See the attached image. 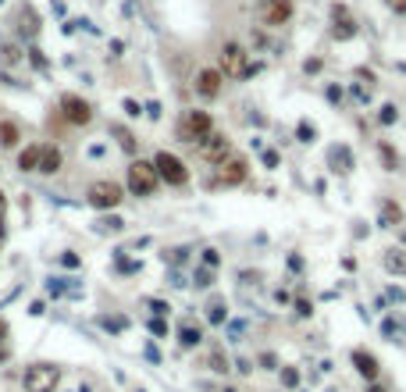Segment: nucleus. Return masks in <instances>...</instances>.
<instances>
[{
    "instance_id": "f257e3e1",
    "label": "nucleus",
    "mask_w": 406,
    "mask_h": 392,
    "mask_svg": "<svg viewBox=\"0 0 406 392\" xmlns=\"http://www.w3.org/2000/svg\"><path fill=\"white\" fill-rule=\"evenodd\" d=\"M61 378L64 371L50 360H36L26 367V375H21V385H26V392H57L61 389Z\"/></svg>"
},
{
    "instance_id": "f03ea898",
    "label": "nucleus",
    "mask_w": 406,
    "mask_h": 392,
    "mask_svg": "<svg viewBox=\"0 0 406 392\" xmlns=\"http://www.w3.org/2000/svg\"><path fill=\"white\" fill-rule=\"evenodd\" d=\"M125 182H128V193H132V196H154L157 185H161L157 164H154V161H143V157L132 161V164H128Z\"/></svg>"
},
{
    "instance_id": "7ed1b4c3",
    "label": "nucleus",
    "mask_w": 406,
    "mask_h": 392,
    "mask_svg": "<svg viewBox=\"0 0 406 392\" xmlns=\"http://www.w3.org/2000/svg\"><path fill=\"white\" fill-rule=\"evenodd\" d=\"M256 72H261V65H250V54L235 43V39H228L221 47V75L225 79H250Z\"/></svg>"
},
{
    "instance_id": "20e7f679",
    "label": "nucleus",
    "mask_w": 406,
    "mask_h": 392,
    "mask_svg": "<svg viewBox=\"0 0 406 392\" xmlns=\"http://www.w3.org/2000/svg\"><path fill=\"white\" fill-rule=\"evenodd\" d=\"M214 132V121H210V114L207 111H182V118H179V129H175V136L182 139V143H192V147H196V143L203 139V136H210Z\"/></svg>"
},
{
    "instance_id": "39448f33",
    "label": "nucleus",
    "mask_w": 406,
    "mask_h": 392,
    "mask_svg": "<svg viewBox=\"0 0 406 392\" xmlns=\"http://www.w3.org/2000/svg\"><path fill=\"white\" fill-rule=\"evenodd\" d=\"M121 200H125L121 185H118V182H111V178H100V182H93V185H90V193H85V203H90V207H97V211H114Z\"/></svg>"
},
{
    "instance_id": "423d86ee",
    "label": "nucleus",
    "mask_w": 406,
    "mask_h": 392,
    "mask_svg": "<svg viewBox=\"0 0 406 392\" xmlns=\"http://www.w3.org/2000/svg\"><path fill=\"white\" fill-rule=\"evenodd\" d=\"M196 154H200L207 164H221V161L232 157V139H228L225 132H210V136H203V139L196 143Z\"/></svg>"
},
{
    "instance_id": "0eeeda50",
    "label": "nucleus",
    "mask_w": 406,
    "mask_h": 392,
    "mask_svg": "<svg viewBox=\"0 0 406 392\" xmlns=\"http://www.w3.org/2000/svg\"><path fill=\"white\" fill-rule=\"evenodd\" d=\"M154 164H157L161 182H168V185H185V182H189V168H185V164H182L175 154L161 150V154L154 157Z\"/></svg>"
},
{
    "instance_id": "6e6552de",
    "label": "nucleus",
    "mask_w": 406,
    "mask_h": 392,
    "mask_svg": "<svg viewBox=\"0 0 406 392\" xmlns=\"http://www.w3.org/2000/svg\"><path fill=\"white\" fill-rule=\"evenodd\" d=\"M61 114L72 121V125H90L93 121V107L85 104L82 96H75V93H64L61 96Z\"/></svg>"
},
{
    "instance_id": "1a4fd4ad",
    "label": "nucleus",
    "mask_w": 406,
    "mask_h": 392,
    "mask_svg": "<svg viewBox=\"0 0 406 392\" xmlns=\"http://www.w3.org/2000/svg\"><path fill=\"white\" fill-rule=\"evenodd\" d=\"M349 364H353V371L360 378H367V382H378L381 378V364H378V357L371 353V349H349Z\"/></svg>"
},
{
    "instance_id": "9d476101",
    "label": "nucleus",
    "mask_w": 406,
    "mask_h": 392,
    "mask_svg": "<svg viewBox=\"0 0 406 392\" xmlns=\"http://www.w3.org/2000/svg\"><path fill=\"white\" fill-rule=\"evenodd\" d=\"M246 175H250L246 157H228L218 164V185H243Z\"/></svg>"
},
{
    "instance_id": "9b49d317",
    "label": "nucleus",
    "mask_w": 406,
    "mask_h": 392,
    "mask_svg": "<svg viewBox=\"0 0 406 392\" xmlns=\"http://www.w3.org/2000/svg\"><path fill=\"white\" fill-rule=\"evenodd\" d=\"M221 82H225L221 68H200V72H196V93H200L203 100H214V96L221 93Z\"/></svg>"
},
{
    "instance_id": "f8f14e48",
    "label": "nucleus",
    "mask_w": 406,
    "mask_h": 392,
    "mask_svg": "<svg viewBox=\"0 0 406 392\" xmlns=\"http://www.w3.org/2000/svg\"><path fill=\"white\" fill-rule=\"evenodd\" d=\"M292 0H264V11H261V18H264V25H285L289 18H292Z\"/></svg>"
},
{
    "instance_id": "ddd939ff",
    "label": "nucleus",
    "mask_w": 406,
    "mask_h": 392,
    "mask_svg": "<svg viewBox=\"0 0 406 392\" xmlns=\"http://www.w3.org/2000/svg\"><path fill=\"white\" fill-rule=\"evenodd\" d=\"M332 22H335V29H332L335 39H349V36H356L353 11H349L346 4H332Z\"/></svg>"
},
{
    "instance_id": "4468645a",
    "label": "nucleus",
    "mask_w": 406,
    "mask_h": 392,
    "mask_svg": "<svg viewBox=\"0 0 406 392\" xmlns=\"http://www.w3.org/2000/svg\"><path fill=\"white\" fill-rule=\"evenodd\" d=\"M381 267L392 278H403L406 275V246H389V250H381Z\"/></svg>"
},
{
    "instance_id": "2eb2a0df",
    "label": "nucleus",
    "mask_w": 406,
    "mask_h": 392,
    "mask_svg": "<svg viewBox=\"0 0 406 392\" xmlns=\"http://www.w3.org/2000/svg\"><path fill=\"white\" fill-rule=\"evenodd\" d=\"M14 29H18V36H29V39L39 32V18H36L32 4H21V8H18V14H14Z\"/></svg>"
},
{
    "instance_id": "dca6fc26",
    "label": "nucleus",
    "mask_w": 406,
    "mask_h": 392,
    "mask_svg": "<svg viewBox=\"0 0 406 392\" xmlns=\"http://www.w3.org/2000/svg\"><path fill=\"white\" fill-rule=\"evenodd\" d=\"M200 342H203V328L196 321H182L179 324V346L182 349H196Z\"/></svg>"
},
{
    "instance_id": "f3484780",
    "label": "nucleus",
    "mask_w": 406,
    "mask_h": 392,
    "mask_svg": "<svg viewBox=\"0 0 406 392\" xmlns=\"http://www.w3.org/2000/svg\"><path fill=\"white\" fill-rule=\"evenodd\" d=\"M328 164H332V172L349 175V172H353V150H349V147H332V150H328Z\"/></svg>"
},
{
    "instance_id": "a211bd4d",
    "label": "nucleus",
    "mask_w": 406,
    "mask_h": 392,
    "mask_svg": "<svg viewBox=\"0 0 406 392\" xmlns=\"http://www.w3.org/2000/svg\"><path fill=\"white\" fill-rule=\"evenodd\" d=\"M378 225L381 229H396V225H403V207L396 200H385L378 207Z\"/></svg>"
},
{
    "instance_id": "6ab92c4d",
    "label": "nucleus",
    "mask_w": 406,
    "mask_h": 392,
    "mask_svg": "<svg viewBox=\"0 0 406 392\" xmlns=\"http://www.w3.org/2000/svg\"><path fill=\"white\" fill-rule=\"evenodd\" d=\"M61 164H64V154H61L57 147H43V157H39V172H43V175L61 172Z\"/></svg>"
},
{
    "instance_id": "aec40b11",
    "label": "nucleus",
    "mask_w": 406,
    "mask_h": 392,
    "mask_svg": "<svg viewBox=\"0 0 406 392\" xmlns=\"http://www.w3.org/2000/svg\"><path fill=\"white\" fill-rule=\"evenodd\" d=\"M39 157H43V147H26L18 154V168L21 172H39Z\"/></svg>"
},
{
    "instance_id": "412c9836",
    "label": "nucleus",
    "mask_w": 406,
    "mask_h": 392,
    "mask_svg": "<svg viewBox=\"0 0 406 392\" xmlns=\"http://www.w3.org/2000/svg\"><path fill=\"white\" fill-rule=\"evenodd\" d=\"M378 157L385 161V172H399V154H396V150H392L385 139L378 143Z\"/></svg>"
},
{
    "instance_id": "4be33fe9",
    "label": "nucleus",
    "mask_w": 406,
    "mask_h": 392,
    "mask_svg": "<svg viewBox=\"0 0 406 392\" xmlns=\"http://www.w3.org/2000/svg\"><path fill=\"white\" fill-rule=\"evenodd\" d=\"M21 136H18V125L14 121H0V147H14Z\"/></svg>"
},
{
    "instance_id": "5701e85b",
    "label": "nucleus",
    "mask_w": 406,
    "mask_h": 392,
    "mask_svg": "<svg viewBox=\"0 0 406 392\" xmlns=\"http://www.w3.org/2000/svg\"><path fill=\"white\" fill-rule=\"evenodd\" d=\"M207 321H210V324H225V321H228V307H225L221 300H214V303L207 307Z\"/></svg>"
},
{
    "instance_id": "b1692460",
    "label": "nucleus",
    "mask_w": 406,
    "mask_h": 392,
    "mask_svg": "<svg viewBox=\"0 0 406 392\" xmlns=\"http://www.w3.org/2000/svg\"><path fill=\"white\" fill-rule=\"evenodd\" d=\"M18 61H21V50H18L14 43H4V47H0V65H4V68H14Z\"/></svg>"
},
{
    "instance_id": "393cba45",
    "label": "nucleus",
    "mask_w": 406,
    "mask_h": 392,
    "mask_svg": "<svg viewBox=\"0 0 406 392\" xmlns=\"http://www.w3.org/2000/svg\"><path fill=\"white\" fill-rule=\"evenodd\" d=\"M111 132L118 136V143H121V150H125V154H136V139H132V132H128V129H121V125H114Z\"/></svg>"
},
{
    "instance_id": "a878e982",
    "label": "nucleus",
    "mask_w": 406,
    "mask_h": 392,
    "mask_svg": "<svg viewBox=\"0 0 406 392\" xmlns=\"http://www.w3.org/2000/svg\"><path fill=\"white\" fill-rule=\"evenodd\" d=\"M192 282H196V289H210L214 285V267H196V275H192Z\"/></svg>"
},
{
    "instance_id": "bb28decb",
    "label": "nucleus",
    "mask_w": 406,
    "mask_h": 392,
    "mask_svg": "<svg viewBox=\"0 0 406 392\" xmlns=\"http://www.w3.org/2000/svg\"><path fill=\"white\" fill-rule=\"evenodd\" d=\"M100 328H103V332H125L128 321L125 318H100Z\"/></svg>"
},
{
    "instance_id": "cd10ccee",
    "label": "nucleus",
    "mask_w": 406,
    "mask_h": 392,
    "mask_svg": "<svg viewBox=\"0 0 406 392\" xmlns=\"http://www.w3.org/2000/svg\"><path fill=\"white\" fill-rule=\"evenodd\" d=\"M210 371H218V375H225V371H228V360H225L221 349H214V353H210Z\"/></svg>"
},
{
    "instance_id": "c85d7f7f",
    "label": "nucleus",
    "mask_w": 406,
    "mask_h": 392,
    "mask_svg": "<svg viewBox=\"0 0 406 392\" xmlns=\"http://www.w3.org/2000/svg\"><path fill=\"white\" fill-rule=\"evenodd\" d=\"M292 307H296V314H299V318H310V314H314V303H310L307 296H296Z\"/></svg>"
},
{
    "instance_id": "c756f323",
    "label": "nucleus",
    "mask_w": 406,
    "mask_h": 392,
    "mask_svg": "<svg viewBox=\"0 0 406 392\" xmlns=\"http://www.w3.org/2000/svg\"><path fill=\"white\" fill-rule=\"evenodd\" d=\"M282 385L285 389H296L299 385V371L296 367H282Z\"/></svg>"
},
{
    "instance_id": "7c9ffc66",
    "label": "nucleus",
    "mask_w": 406,
    "mask_h": 392,
    "mask_svg": "<svg viewBox=\"0 0 406 392\" xmlns=\"http://www.w3.org/2000/svg\"><path fill=\"white\" fill-rule=\"evenodd\" d=\"M396 118H399V114H396V104H385V107L378 111V121H381V125H392Z\"/></svg>"
},
{
    "instance_id": "2f4dec72",
    "label": "nucleus",
    "mask_w": 406,
    "mask_h": 392,
    "mask_svg": "<svg viewBox=\"0 0 406 392\" xmlns=\"http://www.w3.org/2000/svg\"><path fill=\"white\" fill-rule=\"evenodd\" d=\"M296 136H299V143H314V125H310V121H299Z\"/></svg>"
},
{
    "instance_id": "473e14b6",
    "label": "nucleus",
    "mask_w": 406,
    "mask_h": 392,
    "mask_svg": "<svg viewBox=\"0 0 406 392\" xmlns=\"http://www.w3.org/2000/svg\"><path fill=\"white\" fill-rule=\"evenodd\" d=\"M150 332H154L157 339H164L168 336V321L164 318H150Z\"/></svg>"
},
{
    "instance_id": "72a5a7b5",
    "label": "nucleus",
    "mask_w": 406,
    "mask_h": 392,
    "mask_svg": "<svg viewBox=\"0 0 406 392\" xmlns=\"http://www.w3.org/2000/svg\"><path fill=\"white\" fill-rule=\"evenodd\" d=\"M146 307H150V311H154V318H164V314L171 311V307H168L164 300H146Z\"/></svg>"
},
{
    "instance_id": "f704fd0d",
    "label": "nucleus",
    "mask_w": 406,
    "mask_h": 392,
    "mask_svg": "<svg viewBox=\"0 0 406 392\" xmlns=\"http://www.w3.org/2000/svg\"><path fill=\"white\" fill-rule=\"evenodd\" d=\"M349 96L356 100V104H367V100H371V90H367V86H353Z\"/></svg>"
},
{
    "instance_id": "c9c22d12",
    "label": "nucleus",
    "mask_w": 406,
    "mask_h": 392,
    "mask_svg": "<svg viewBox=\"0 0 406 392\" xmlns=\"http://www.w3.org/2000/svg\"><path fill=\"white\" fill-rule=\"evenodd\" d=\"M29 57H32V65H36L39 72H47V57H43V50H36V47H32V50H29Z\"/></svg>"
},
{
    "instance_id": "e433bc0d",
    "label": "nucleus",
    "mask_w": 406,
    "mask_h": 392,
    "mask_svg": "<svg viewBox=\"0 0 406 392\" xmlns=\"http://www.w3.org/2000/svg\"><path fill=\"white\" fill-rule=\"evenodd\" d=\"M203 264H207V267H218V264H221L218 250H203Z\"/></svg>"
},
{
    "instance_id": "4c0bfd02",
    "label": "nucleus",
    "mask_w": 406,
    "mask_h": 392,
    "mask_svg": "<svg viewBox=\"0 0 406 392\" xmlns=\"http://www.w3.org/2000/svg\"><path fill=\"white\" fill-rule=\"evenodd\" d=\"M261 157H264V168H278V154L274 150H264Z\"/></svg>"
},
{
    "instance_id": "58836bf2",
    "label": "nucleus",
    "mask_w": 406,
    "mask_h": 392,
    "mask_svg": "<svg viewBox=\"0 0 406 392\" xmlns=\"http://www.w3.org/2000/svg\"><path fill=\"white\" fill-rule=\"evenodd\" d=\"M121 107H125V114H128V118H139V104H136V100H125Z\"/></svg>"
},
{
    "instance_id": "ea45409f",
    "label": "nucleus",
    "mask_w": 406,
    "mask_h": 392,
    "mask_svg": "<svg viewBox=\"0 0 406 392\" xmlns=\"http://www.w3.org/2000/svg\"><path fill=\"white\" fill-rule=\"evenodd\" d=\"M100 225H103V229H111V232H121L125 221H121V218H107V221H100Z\"/></svg>"
},
{
    "instance_id": "a19ab883",
    "label": "nucleus",
    "mask_w": 406,
    "mask_h": 392,
    "mask_svg": "<svg viewBox=\"0 0 406 392\" xmlns=\"http://www.w3.org/2000/svg\"><path fill=\"white\" fill-rule=\"evenodd\" d=\"M389 4V11H396V14H406V0H385Z\"/></svg>"
},
{
    "instance_id": "79ce46f5",
    "label": "nucleus",
    "mask_w": 406,
    "mask_h": 392,
    "mask_svg": "<svg viewBox=\"0 0 406 392\" xmlns=\"http://www.w3.org/2000/svg\"><path fill=\"white\" fill-rule=\"evenodd\" d=\"M118 271H125V275H132V271H139V264H136V260H121V264H118Z\"/></svg>"
},
{
    "instance_id": "37998d69",
    "label": "nucleus",
    "mask_w": 406,
    "mask_h": 392,
    "mask_svg": "<svg viewBox=\"0 0 406 392\" xmlns=\"http://www.w3.org/2000/svg\"><path fill=\"white\" fill-rule=\"evenodd\" d=\"M261 367L274 371V367H278V357H274V353H264V357H261Z\"/></svg>"
},
{
    "instance_id": "c03bdc74",
    "label": "nucleus",
    "mask_w": 406,
    "mask_h": 392,
    "mask_svg": "<svg viewBox=\"0 0 406 392\" xmlns=\"http://www.w3.org/2000/svg\"><path fill=\"white\" fill-rule=\"evenodd\" d=\"M303 68H307L310 75H314V72H321V57H310V61H307V65H303Z\"/></svg>"
},
{
    "instance_id": "a18cd8bd",
    "label": "nucleus",
    "mask_w": 406,
    "mask_h": 392,
    "mask_svg": "<svg viewBox=\"0 0 406 392\" xmlns=\"http://www.w3.org/2000/svg\"><path fill=\"white\" fill-rule=\"evenodd\" d=\"M61 264H64V267H79V257H75V254H64Z\"/></svg>"
},
{
    "instance_id": "49530a36",
    "label": "nucleus",
    "mask_w": 406,
    "mask_h": 392,
    "mask_svg": "<svg viewBox=\"0 0 406 392\" xmlns=\"http://www.w3.org/2000/svg\"><path fill=\"white\" fill-rule=\"evenodd\" d=\"M328 100H332V104H338V100H342V90H338V86H332V90H328Z\"/></svg>"
},
{
    "instance_id": "de8ad7c7",
    "label": "nucleus",
    "mask_w": 406,
    "mask_h": 392,
    "mask_svg": "<svg viewBox=\"0 0 406 392\" xmlns=\"http://www.w3.org/2000/svg\"><path fill=\"white\" fill-rule=\"evenodd\" d=\"M4 342H8V321L0 318V346H4Z\"/></svg>"
},
{
    "instance_id": "09e8293b",
    "label": "nucleus",
    "mask_w": 406,
    "mask_h": 392,
    "mask_svg": "<svg viewBox=\"0 0 406 392\" xmlns=\"http://www.w3.org/2000/svg\"><path fill=\"white\" fill-rule=\"evenodd\" d=\"M363 392H389V389H385V385H378V382H371V385L363 389Z\"/></svg>"
},
{
    "instance_id": "8fccbe9b",
    "label": "nucleus",
    "mask_w": 406,
    "mask_h": 392,
    "mask_svg": "<svg viewBox=\"0 0 406 392\" xmlns=\"http://www.w3.org/2000/svg\"><path fill=\"white\" fill-rule=\"evenodd\" d=\"M72 392H93V385H79V389H72Z\"/></svg>"
},
{
    "instance_id": "3c124183",
    "label": "nucleus",
    "mask_w": 406,
    "mask_h": 392,
    "mask_svg": "<svg viewBox=\"0 0 406 392\" xmlns=\"http://www.w3.org/2000/svg\"><path fill=\"white\" fill-rule=\"evenodd\" d=\"M4 207H8V200H4V193H0V214H4Z\"/></svg>"
},
{
    "instance_id": "603ef678",
    "label": "nucleus",
    "mask_w": 406,
    "mask_h": 392,
    "mask_svg": "<svg viewBox=\"0 0 406 392\" xmlns=\"http://www.w3.org/2000/svg\"><path fill=\"white\" fill-rule=\"evenodd\" d=\"M403 243H406V232H403Z\"/></svg>"
}]
</instances>
